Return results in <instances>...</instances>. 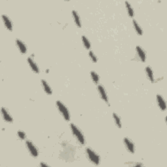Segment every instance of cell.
<instances>
[{"label":"cell","mask_w":167,"mask_h":167,"mask_svg":"<svg viewBox=\"0 0 167 167\" xmlns=\"http://www.w3.org/2000/svg\"><path fill=\"white\" fill-rule=\"evenodd\" d=\"M97 90L100 97H101L103 101H105L107 104H109V97H108V95H107L105 88H104L103 86H101V85H99L97 86Z\"/></svg>","instance_id":"obj_6"},{"label":"cell","mask_w":167,"mask_h":167,"mask_svg":"<svg viewBox=\"0 0 167 167\" xmlns=\"http://www.w3.org/2000/svg\"><path fill=\"white\" fill-rule=\"evenodd\" d=\"M156 101L158 104V106L159 109H161V111H165L166 109V102L165 101L164 98H163L161 95H156Z\"/></svg>","instance_id":"obj_10"},{"label":"cell","mask_w":167,"mask_h":167,"mask_svg":"<svg viewBox=\"0 0 167 167\" xmlns=\"http://www.w3.org/2000/svg\"><path fill=\"white\" fill-rule=\"evenodd\" d=\"M40 82H41V86H42V88H43V90L47 95H51L52 94V89H51L50 86H49V83H48L46 80L42 79L41 80H40Z\"/></svg>","instance_id":"obj_14"},{"label":"cell","mask_w":167,"mask_h":167,"mask_svg":"<svg viewBox=\"0 0 167 167\" xmlns=\"http://www.w3.org/2000/svg\"><path fill=\"white\" fill-rule=\"evenodd\" d=\"M1 116L4 121L7 122V123H13V119L12 116H10V114L9 113L8 111H7L5 108H3V107H1Z\"/></svg>","instance_id":"obj_8"},{"label":"cell","mask_w":167,"mask_h":167,"mask_svg":"<svg viewBox=\"0 0 167 167\" xmlns=\"http://www.w3.org/2000/svg\"><path fill=\"white\" fill-rule=\"evenodd\" d=\"M125 6H126V9H127V13H128L129 16L130 18L134 17L135 12H134V10H133L131 5L130 4V3L128 1H125Z\"/></svg>","instance_id":"obj_17"},{"label":"cell","mask_w":167,"mask_h":167,"mask_svg":"<svg viewBox=\"0 0 167 167\" xmlns=\"http://www.w3.org/2000/svg\"><path fill=\"white\" fill-rule=\"evenodd\" d=\"M55 105H56V106L59 110V113L61 114L63 118L65 119V120L67 121H70V113L69 112L68 109L67 108L64 104L61 103V101H57L56 102H55Z\"/></svg>","instance_id":"obj_3"},{"label":"cell","mask_w":167,"mask_h":167,"mask_svg":"<svg viewBox=\"0 0 167 167\" xmlns=\"http://www.w3.org/2000/svg\"><path fill=\"white\" fill-rule=\"evenodd\" d=\"M16 42V45L18 48V49L19 50L20 52L22 54H25V53H27V46L24 43V42L21 40L19 39H17L15 40Z\"/></svg>","instance_id":"obj_7"},{"label":"cell","mask_w":167,"mask_h":167,"mask_svg":"<svg viewBox=\"0 0 167 167\" xmlns=\"http://www.w3.org/2000/svg\"><path fill=\"white\" fill-rule=\"evenodd\" d=\"M40 166H49L47 164H45V163H44L43 162H41L40 163Z\"/></svg>","instance_id":"obj_23"},{"label":"cell","mask_w":167,"mask_h":167,"mask_svg":"<svg viewBox=\"0 0 167 167\" xmlns=\"http://www.w3.org/2000/svg\"><path fill=\"white\" fill-rule=\"evenodd\" d=\"M25 146H26L29 153L30 154V155L32 157L35 158L38 157L39 155L38 150L32 142H31V141L29 140L25 141Z\"/></svg>","instance_id":"obj_4"},{"label":"cell","mask_w":167,"mask_h":167,"mask_svg":"<svg viewBox=\"0 0 167 167\" xmlns=\"http://www.w3.org/2000/svg\"><path fill=\"white\" fill-rule=\"evenodd\" d=\"M27 61L29 64V66L30 67V68L35 73L39 74V68L37 64L34 61H33V59L29 57L27 59Z\"/></svg>","instance_id":"obj_12"},{"label":"cell","mask_w":167,"mask_h":167,"mask_svg":"<svg viewBox=\"0 0 167 167\" xmlns=\"http://www.w3.org/2000/svg\"><path fill=\"white\" fill-rule=\"evenodd\" d=\"M1 18L3 24H4L5 27L7 28V29H8L9 31H13V24L12 22H11L10 18L7 16L5 14H2Z\"/></svg>","instance_id":"obj_9"},{"label":"cell","mask_w":167,"mask_h":167,"mask_svg":"<svg viewBox=\"0 0 167 167\" xmlns=\"http://www.w3.org/2000/svg\"><path fill=\"white\" fill-rule=\"evenodd\" d=\"M86 154L88 159L95 165H99L100 163V156L90 148H86Z\"/></svg>","instance_id":"obj_2"},{"label":"cell","mask_w":167,"mask_h":167,"mask_svg":"<svg viewBox=\"0 0 167 167\" xmlns=\"http://www.w3.org/2000/svg\"><path fill=\"white\" fill-rule=\"evenodd\" d=\"M133 28H134V29H135V31L137 34L140 36L142 35L143 30H142V28L140 27V25L139 24L138 22H136V20H133Z\"/></svg>","instance_id":"obj_16"},{"label":"cell","mask_w":167,"mask_h":167,"mask_svg":"<svg viewBox=\"0 0 167 167\" xmlns=\"http://www.w3.org/2000/svg\"><path fill=\"white\" fill-rule=\"evenodd\" d=\"M90 76L93 82L95 84H98L99 82V76L97 75V73L94 71V70H92V71L90 72Z\"/></svg>","instance_id":"obj_19"},{"label":"cell","mask_w":167,"mask_h":167,"mask_svg":"<svg viewBox=\"0 0 167 167\" xmlns=\"http://www.w3.org/2000/svg\"><path fill=\"white\" fill-rule=\"evenodd\" d=\"M136 51L137 55H138V57L140 59V60L142 62L145 61L146 59V55L145 51L140 46H136Z\"/></svg>","instance_id":"obj_11"},{"label":"cell","mask_w":167,"mask_h":167,"mask_svg":"<svg viewBox=\"0 0 167 167\" xmlns=\"http://www.w3.org/2000/svg\"><path fill=\"white\" fill-rule=\"evenodd\" d=\"M112 117H113V120L114 121V123L116 124L117 127L118 128H121L122 124H121V118L119 117V116H118L117 114L114 113V112L112 114Z\"/></svg>","instance_id":"obj_18"},{"label":"cell","mask_w":167,"mask_h":167,"mask_svg":"<svg viewBox=\"0 0 167 167\" xmlns=\"http://www.w3.org/2000/svg\"><path fill=\"white\" fill-rule=\"evenodd\" d=\"M82 41L83 45L87 50H90L91 49V44H90V40L88 39V38L86 36H84V35L82 36Z\"/></svg>","instance_id":"obj_20"},{"label":"cell","mask_w":167,"mask_h":167,"mask_svg":"<svg viewBox=\"0 0 167 167\" xmlns=\"http://www.w3.org/2000/svg\"><path fill=\"white\" fill-rule=\"evenodd\" d=\"M70 131L72 132V134L75 137L78 142H79L81 145H84L85 144V139L84 135L82 134V133L80 131V130L73 124H70Z\"/></svg>","instance_id":"obj_1"},{"label":"cell","mask_w":167,"mask_h":167,"mask_svg":"<svg viewBox=\"0 0 167 167\" xmlns=\"http://www.w3.org/2000/svg\"><path fill=\"white\" fill-rule=\"evenodd\" d=\"M72 16L74 20V22L77 26V28H80L82 27V24H81V20L79 16V14H78V13L75 10H73L72 11Z\"/></svg>","instance_id":"obj_13"},{"label":"cell","mask_w":167,"mask_h":167,"mask_svg":"<svg viewBox=\"0 0 167 167\" xmlns=\"http://www.w3.org/2000/svg\"><path fill=\"white\" fill-rule=\"evenodd\" d=\"M145 71H146V75H147L148 79L150 80V81L151 82V83H154V82H155L154 75L153 70H152L151 67H150V66L146 67Z\"/></svg>","instance_id":"obj_15"},{"label":"cell","mask_w":167,"mask_h":167,"mask_svg":"<svg viewBox=\"0 0 167 167\" xmlns=\"http://www.w3.org/2000/svg\"><path fill=\"white\" fill-rule=\"evenodd\" d=\"M89 57L90 58L91 60L94 62V63H96L97 61V57L96 56V55L94 54V52L93 51H90L88 53Z\"/></svg>","instance_id":"obj_21"},{"label":"cell","mask_w":167,"mask_h":167,"mask_svg":"<svg viewBox=\"0 0 167 167\" xmlns=\"http://www.w3.org/2000/svg\"><path fill=\"white\" fill-rule=\"evenodd\" d=\"M17 135L21 140H25V138H26V135L25 134L24 131H21V130H19V131L17 132Z\"/></svg>","instance_id":"obj_22"},{"label":"cell","mask_w":167,"mask_h":167,"mask_svg":"<svg viewBox=\"0 0 167 167\" xmlns=\"http://www.w3.org/2000/svg\"><path fill=\"white\" fill-rule=\"evenodd\" d=\"M124 144L126 148V149L131 154H135V144L132 142L131 140H130L129 138L125 137L124 139Z\"/></svg>","instance_id":"obj_5"}]
</instances>
